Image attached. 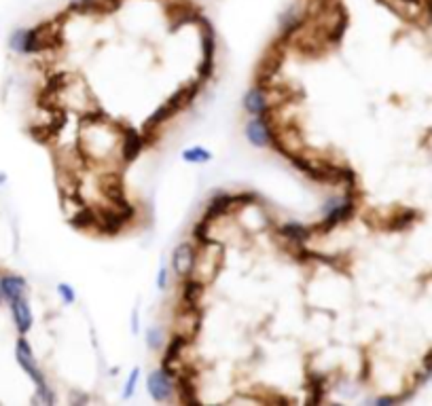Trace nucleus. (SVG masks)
<instances>
[{
  "instance_id": "f257e3e1",
  "label": "nucleus",
  "mask_w": 432,
  "mask_h": 406,
  "mask_svg": "<svg viewBox=\"0 0 432 406\" xmlns=\"http://www.w3.org/2000/svg\"><path fill=\"white\" fill-rule=\"evenodd\" d=\"M356 205H358V191H346L344 195H333V197H329L327 201L322 203V208H320L322 218H320L318 224H313L311 229H313V231H320V233L333 231L335 226L348 222V220L354 216Z\"/></svg>"
},
{
  "instance_id": "0eeeda50",
  "label": "nucleus",
  "mask_w": 432,
  "mask_h": 406,
  "mask_svg": "<svg viewBox=\"0 0 432 406\" xmlns=\"http://www.w3.org/2000/svg\"><path fill=\"white\" fill-rule=\"evenodd\" d=\"M15 360H18V364L22 366V370L32 379V383H34L36 387L47 385L45 372H43V368H41L39 362H36L34 349H32V345H30L22 334H20V339H18V343H15Z\"/></svg>"
},
{
  "instance_id": "bb28decb",
  "label": "nucleus",
  "mask_w": 432,
  "mask_h": 406,
  "mask_svg": "<svg viewBox=\"0 0 432 406\" xmlns=\"http://www.w3.org/2000/svg\"><path fill=\"white\" fill-rule=\"evenodd\" d=\"M7 182V176L5 174H0V184H5Z\"/></svg>"
},
{
  "instance_id": "aec40b11",
  "label": "nucleus",
  "mask_w": 432,
  "mask_h": 406,
  "mask_svg": "<svg viewBox=\"0 0 432 406\" xmlns=\"http://www.w3.org/2000/svg\"><path fill=\"white\" fill-rule=\"evenodd\" d=\"M97 222V214L89 208H81L74 216H72V224L79 229H91Z\"/></svg>"
},
{
  "instance_id": "f8f14e48",
  "label": "nucleus",
  "mask_w": 432,
  "mask_h": 406,
  "mask_svg": "<svg viewBox=\"0 0 432 406\" xmlns=\"http://www.w3.org/2000/svg\"><path fill=\"white\" fill-rule=\"evenodd\" d=\"M187 343H189V339H187L184 334H174V337L166 343V347H163L161 366H163L168 372H172L174 377H176V372H178L176 368H178V362H180V358H182V351H184Z\"/></svg>"
},
{
  "instance_id": "2eb2a0df",
  "label": "nucleus",
  "mask_w": 432,
  "mask_h": 406,
  "mask_svg": "<svg viewBox=\"0 0 432 406\" xmlns=\"http://www.w3.org/2000/svg\"><path fill=\"white\" fill-rule=\"evenodd\" d=\"M203 297V284L195 278L182 280V290H180V305L184 311L199 313V301Z\"/></svg>"
},
{
  "instance_id": "f03ea898",
  "label": "nucleus",
  "mask_w": 432,
  "mask_h": 406,
  "mask_svg": "<svg viewBox=\"0 0 432 406\" xmlns=\"http://www.w3.org/2000/svg\"><path fill=\"white\" fill-rule=\"evenodd\" d=\"M199 89H201V81L197 79L195 83H189V85H184V87H180L176 93H172L161 106H157L155 108V112L149 116V121L144 123V129H147V133H155L163 123H168L170 119H174L182 108H187V106H191L193 102H195V97H197V93H199Z\"/></svg>"
},
{
  "instance_id": "dca6fc26",
  "label": "nucleus",
  "mask_w": 432,
  "mask_h": 406,
  "mask_svg": "<svg viewBox=\"0 0 432 406\" xmlns=\"http://www.w3.org/2000/svg\"><path fill=\"white\" fill-rule=\"evenodd\" d=\"M278 233H280L286 241H290V243H295L297 248H301V245H305V243L309 241L313 229L307 226V224H301V222H297V220H288V222H282V224L278 226Z\"/></svg>"
},
{
  "instance_id": "412c9836",
  "label": "nucleus",
  "mask_w": 432,
  "mask_h": 406,
  "mask_svg": "<svg viewBox=\"0 0 432 406\" xmlns=\"http://www.w3.org/2000/svg\"><path fill=\"white\" fill-rule=\"evenodd\" d=\"M170 276H172V269L166 262V258L159 260V269H157V276H155V286L159 292H166L170 288Z\"/></svg>"
},
{
  "instance_id": "9d476101",
  "label": "nucleus",
  "mask_w": 432,
  "mask_h": 406,
  "mask_svg": "<svg viewBox=\"0 0 432 406\" xmlns=\"http://www.w3.org/2000/svg\"><path fill=\"white\" fill-rule=\"evenodd\" d=\"M144 144H147L144 133H140L134 127H128L123 131V135H121V157H123V161L126 163H134L142 155Z\"/></svg>"
},
{
  "instance_id": "9b49d317",
  "label": "nucleus",
  "mask_w": 432,
  "mask_h": 406,
  "mask_svg": "<svg viewBox=\"0 0 432 406\" xmlns=\"http://www.w3.org/2000/svg\"><path fill=\"white\" fill-rule=\"evenodd\" d=\"M28 295V282L22 276L5 273L0 276V303H11Z\"/></svg>"
},
{
  "instance_id": "6ab92c4d",
  "label": "nucleus",
  "mask_w": 432,
  "mask_h": 406,
  "mask_svg": "<svg viewBox=\"0 0 432 406\" xmlns=\"http://www.w3.org/2000/svg\"><path fill=\"white\" fill-rule=\"evenodd\" d=\"M210 226H212V222H208V220H203V218H199V220L193 224V239H195V243H197L199 248L214 243V241L210 239Z\"/></svg>"
},
{
  "instance_id": "f3484780",
  "label": "nucleus",
  "mask_w": 432,
  "mask_h": 406,
  "mask_svg": "<svg viewBox=\"0 0 432 406\" xmlns=\"http://www.w3.org/2000/svg\"><path fill=\"white\" fill-rule=\"evenodd\" d=\"M180 159L187 163V165H205L212 161V151L201 147V144H195V147H187L182 153H180Z\"/></svg>"
},
{
  "instance_id": "7ed1b4c3",
  "label": "nucleus",
  "mask_w": 432,
  "mask_h": 406,
  "mask_svg": "<svg viewBox=\"0 0 432 406\" xmlns=\"http://www.w3.org/2000/svg\"><path fill=\"white\" fill-rule=\"evenodd\" d=\"M244 138L250 147L259 149V151H267L274 149L280 153L282 144H280V135L269 119V114L263 116H250L244 123Z\"/></svg>"
},
{
  "instance_id": "393cba45",
  "label": "nucleus",
  "mask_w": 432,
  "mask_h": 406,
  "mask_svg": "<svg viewBox=\"0 0 432 406\" xmlns=\"http://www.w3.org/2000/svg\"><path fill=\"white\" fill-rule=\"evenodd\" d=\"M130 330H132V334L134 337H138L140 334V307L136 305L134 309H132V318H130Z\"/></svg>"
},
{
  "instance_id": "ddd939ff",
  "label": "nucleus",
  "mask_w": 432,
  "mask_h": 406,
  "mask_svg": "<svg viewBox=\"0 0 432 406\" xmlns=\"http://www.w3.org/2000/svg\"><path fill=\"white\" fill-rule=\"evenodd\" d=\"M236 205V195L231 193H225V191H219V193H214L208 203H205V212H203V220L208 222H214L216 218H221L225 216L231 208Z\"/></svg>"
},
{
  "instance_id": "20e7f679",
  "label": "nucleus",
  "mask_w": 432,
  "mask_h": 406,
  "mask_svg": "<svg viewBox=\"0 0 432 406\" xmlns=\"http://www.w3.org/2000/svg\"><path fill=\"white\" fill-rule=\"evenodd\" d=\"M199 26V34H201V64L197 70V79L201 83H208L214 72H216V34H214V26L205 15H197Z\"/></svg>"
},
{
  "instance_id": "6e6552de",
  "label": "nucleus",
  "mask_w": 432,
  "mask_h": 406,
  "mask_svg": "<svg viewBox=\"0 0 432 406\" xmlns=\"http://www.w3.org/2000/svg\"><path fill=\"white\" fill-rule=\"evenodd\" d=\"M242 108L246 110L248 116L269 114V112H271V102H269V95H267V91H265V85H261V83L250 85V87L244 91Z\"/></svg>"
},
{
  "instance_id": "4be33fe9",
  "label": "nucleus",
  "mask_w": 432,
  "mask_h": 406,
  "mask_svg": "<svg viewBox=\"0 0 432 406\" xmlns=\"http://www.w3.org/2000/svg\"><path fill=\"white\" fill-rule=\"evenodd\" d=\"M138 383H140V368L136 366V368H132V372L128 374V381H126V385H123L121 398H123V400H132L134 393H136V389H138Z\"/></svg>"
},
{
  "instance_id": "423d86ee",
  "label": "nucleus",
  "mask_w": 432,
  "mask_h": 406,
  "mask_svg": "<svg viewBox=\"0 0 432 406\" xmlns=\"http://www.w3.org/2000/svg\"><path fill=\"white\" fill-rule=\"evenodd\" d=\"M147 393L157 404L172 402L176 395V377L172 372H168L163 366L151 370L147 377Z\"/></svg>"
},
{
  "instance_id": "a878e982",
  "label": "nucleus",
  "mask_w": 432,
  "mask_h": 406,
  "mask_svg": "<svg viewBox=\"0 0 432 406\" xmlns=\"http://www.w3.org/2000/svg\"><path fill=\"white\" fill-rule=\"evenodd\" d=\"M70 402H72V404H89V398H87L85 393H72Z\"/></svg>"
},
{
  "instance_id": "1a4fd4ad",
  "label": "nucleus",
  "mask_w": 432,
  "mask_h": 406,
  "mask_svg": "<svg viewBox=\"0 0 432 406\" xmlns=\"http://www.w3.org/2000/svg\"><path fill=\"white\" fill-rule=\"evenodd\" d=\"M307 22V11L303 9V5L301 3H295V5H290L282 15H280V36L286 41V39H290V36H295L301 28H303V24Z\"/></svg>"
},
{
  "instance_id": "4468645a",
  "label": "nucleus",
  "mask_w": 432,
  "mask_h": 406,
  "mask_svg": "<svg viewBox=\"0 0 432 406\" xmlns=\"http://www.w3.org/2000/svg\"><path fill=\"white\" fill-rule=\"evenodd\" d=\"M9 307H11V318H13V324H15L18 332L22 337H26L34 326V313H32V307H30L28 299L26 297L15 299V301L9 303Z\"/></svg>"
},
{
  "instance_id": "5701e85b",
  "label": "nucleus",
  "mask_w": 432,
  "mask_h": 406,
  "mask_svg": "<svg viewBox=\"0 0 432 406\" xmlns=\"http://www.w3.org/2000/svg\"><path fill=\"white\" fill-rule=\"evenodd\" d=\"M32 402L34 404H43V406H53L58 402V398H55V393H53V389L49 385H41V387H36Z\"/></svg>"
},
{
  "instance_id": "39448f33",
  "label": "nucleus",
  "mask_w": 432,
  "mask_h": 406,
  "mask_svg": "<svg viewBox=\"0 0 432 406\" xmlns=\"http://www.w3.org/2000/svg\"><path fill=\"white\" fill-rule=\"evenodd\" d=\"M197 266V248L191 241H180L170 254V269L176 280H187L193 278Z\"/></svg>"
},
{
  "instance_id": "b1692460",
  "label": "nucleus",
  "mask_w": 432,
  "mask_h": 406,
  "mask_svg": "<svg viewBox=\"0 0 432 406\" xmlns=\"http://www.w3.org/2000/svg\"><path fill=\"white\" fill-rule=\"evenodd\" d=\"M55 290H58V297H60V301H62L64 305H74V303H76V290H74L70 284L60 282Z\"/></svg>"
},
{
  "instance_id": "a211bd4d",
  "label": "nucleus",
  "mask_w": 432,
  "mask_h": 406,
  "mask_svg": "<svg viewBox=\"0 0 432 406\" xmlns=\"http://www.w3.org/2000/svg\"><path fill=\"white\" fill-rule=\"evenodd\" d=\"M144 337H147L144 343H147V347H149L151 351H163V347H166V330H163V326L151 324V326L147 328Z\"/></svg>"
}]
</instances>
